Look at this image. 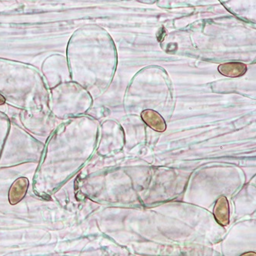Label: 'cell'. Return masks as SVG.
Returning a JSON list of instances; mask_svg holds the SVG:
<instances>
[{
	"label": "cell",
	"instance_id": "cell-1",
	"mask_svg": "<svg viewBox=\"0 0 256 256\" xmlns=\"http://www.w3.org/2000/svg\"><path fill=\"white\" fill-rule=\"evenodd\" d=\"M141 116L143 122L154 131L162 132L166 130L165 120L157 112L146 110L142 112Z\"/></svg>",
	"mask_w": 256,
	"mask_h": 256
},
{
	"label": "cell",
	"instance_id": "cell-2",
	"mask_svg": "<svg viewBox=\"0 0 256 256\" xmlns=\"http://www.w3.org/2000/svg\"><path fill=\"white\" fill-rule=\"evenodd\" d=\"M214 216L222 226H226L230 223V204L226 197L221 196L214 204Z\"/></svg>",
	"mask_w": 256,
	"mask_h": 256
},
{
	"label": "cell",
	"instance_id": "cell-3",
	"mask_svg": "<svg viewBox=\"0 0 256 256\" xmlns=\"http://www.w3.org/2000/svg\"><path fill=\"white\" fill-rule=\"evenodd\" d=\"M28 186V180L26 178H20L16 180L10 188L8 200L11 204H15L21 201L26 194Z\"/></svg>",
	"mask_w": 256,
	"mask_h": 256
},
{
	"label": "cell",
	"instance_id": "cell-4",
	"mask_svg": "<svg viewBox=\"0 0 256 256\" xmlns=\"http://www.w3.org/2000/svg\"><path fill=\"white\" fill-rule=\"evenodd\" d=\"M218 72L224 76L236 78L247 72V66L242 62H226L218 66Z\"/></svg>",
	"mask_w": 256,
	"mask_h": 256
},
{
	"label": "cell",
	"instance_id": "cell-5",
	"mask_svg": "<svg viewBox=\"0 0 256 256\" xmlns=\"http://www.w3.org/2000/svg\"><path fill=\"white\" fill-rule=\"evenodd\" d=\"M5 102V98L2 95H0V105H2Z\"/></svg>",
	"mask_w": 256,
	"mask_h": 256
}]
</instances>
